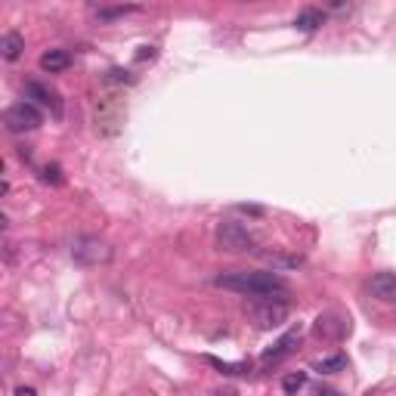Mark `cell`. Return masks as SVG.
I'll return each instance as SVG.
<instances>
[{"label": "cell", "mask_w": 396, "mask_h": 396, "mask_svg": "<svg viewBox=\"0 0 396 396\" xmlns=\"http://www.w3.org/2000/svg\"><path fill=\"white\" fill-rule=\"evenodd\" d=\"M300 334H304L300 325H298V328H291V332H285L273 347H269V350H263V362H279L282 356H288V353L294 350V344L300 341Z\"/></svg>", "instance_id": "obj_6"}, {"label": "cell", "mask_w": 396, "mask_h": 396, "mask_svg": "<svg viewBox=\"0 0 396 396\" xmlns=\"http://www.w3.org/2000/svg\"><path fill=\"white\" fill-rule=\"evenodd\" d=\"M44 183H62V168H59V164H47V168H44Z\"/></svg>", "instance_id": "obj_17"}, {"label": "cell", "mask_w": 396, "mask_h": 396, "mask_svg": "<svg viewBox=\"0 0 396 396\" xmlns=\"http://www.w3.org/2000/svg\"><path fill=\"white\" fill-rule=\"evenodd\" d=\"M72 257H75V263H81V267H96V263H109L111 260V248L105 245V241L87 235V239H78L72 245Z\"/></svg>", "instance_id": "obj_3"}, {"label": "cell", "mask_w": 396, "mask_h": 396, "mask_svg": "<svg viewBox=\"0 0 396 396\" xmlns=\"http://www.w3.org/2000/svg\"><path fill=\"white\" fill-rule=\"evenodd\" d=\"M217 245H220V251L241 254V251H251V248H254V235L248 233L241 223L223 220L220 226H217Z\"/></svg>", "instance_id": "obj_2"}, {"label": "cell", "mask_w": 396, "mask_h": 396, "mask_svg": "<svg viewBox=\"0 0 396 396\" xmlns=\"http://www.w3.org/2000/svg\"><path fill=\"white\" fill-rule=\"evenodd\" d=\"M316 396H344V393H338L334 387H319V390H316Z\"/></svg>", "instance_id": "obj_19"}, {"label": "cell", "mask_w": 396, "mask_h": 396, "mask_svg": "<svg viewBox=\"0 0 396 396\" xmlns=\"http://www.w3.org/2000/svg\"><path fill=\"white\" fill-rule=\"evenodd\" d=\"M304 387H306V371H288V375L282 378V390H285L288 396H298Z\"/></svg>", "instance_id": "obj_13"}, {"label": "cell", "mask_w": 396, "mask_h": 396, "mask_svg": "<svg viewBox=\"0 0 396 396\" xmlns=\"http://www.w3.org/2000/svg\"><path fill=\"white\" fill-rule=\"evenodd\" d=\"M68 65H72V53H68V50H47L44 56H40V68L50 72V75L65 72Z\"/></svg>", "instance_id": "obj_9"}, {"label": "cell", "mask_w": 396, "mask_h": 396, "mask_svg": "<svg viewBox=\"0 0 396 396\" xmlns=\"http://www.w3.org/2000/svg\"><path fill=\"white\" fill-rule=\"evenodd\" d=\"M217 288H226V291H239V294H251V298H267V300H282L288 298V285L279 273H269V269H235V273L217 276L214 279Z\"/></svg>", "instance_id": "obj_1"}, {"label": "cell", "mask_w": 396, "mask_h": 396, "mask_svg": "<svg viewBox=\"0 0 396 396\" xmlns=\"http://www.w3.org/2000/svg\"><path fill=\"white\" fill-rule=\"evenodd\" d=\"M313 369H316V371H344L347 369V356H344V353H338V356H332V359H319Z\"/></svg>", "instance_id": "obj_14"}, {"label": "cell", "mask_w": 396, "mask_h": 396, "mask_svg": "<svg viewBox=\"0 0 396 396\" xmlns=\"http://www.w3.org/2000/svg\"><path fill=\"white\" fill-rule=\"evenodd\" d=\"M25 96L28 99H38L40 105H47V109H53V115H62V103H59V96H56V90H50V87H44V84H38V81H28L25 84Z\"/></svg>", "instance_id": "obj_7"}, {"label": "cell", "mask_w": 396, "mask_h": 396, "mask_svg": "<svg viewBox=\"0 0 396 396\" xmlns=\"http://www.w3.org/2000/svg\"><path fill=\"white\" fill-rule=\"evenodd\" d=\"M105 81H109V84H130V81H133V75L124 72V68H111V72L105 75Z\"/></svg>", "instance_id": "obj_16"}, {"label": "cell", "mask_w": 396, "mask_h": 396, "mask_svg": "<svg viewBox=\"0 0 396 396\" xmlns=\"http://www.w3.org/2000/svg\"><path fill=\"white\" fill-rule=\"evenodd\" d=\"M3 124H7L10 133H28V130L40 127V111L34 109L31 103H16V105H10V109H7Z\"/></svg>", "instance_id": "obj_4"}, {"label": "cell", "mask_w": 396, "mask_h": 396, "mask_svg": "<svg viewBox=\"0 0 396 396\" xmlns=\"http://www.w3.org/2000/svg\"><path fill=\"white\" fill-rule=\"evenodd\" d=\"M369 291L384 304H396V273H378L369 282Z\"/></svg>", "instance_id": "obj_8"}, {"label": "cell", "mask_w": 396, "mask_h": 396, "mask_svg": "<svg viewBox=\"0 0 396 396\" xmlns=\"http://www.w3.org/2000/svg\"><path fill=\"white\" fill-rule=\"evenodd\" d=\"M124 13H137V7H115V10H99V19H115Z\"/></svg>", "instance_id": "obj_18"}, {"label": "cell", "mask_w": 396, "mask_h": 396, "mask_svg": "<svg viewBox=\"0 0 396 396\" xmlns=\"http://www.w3.org/2000/svg\"><path fill=\"white\" fill-rule=\"evenodd\" d=\"M22 50H25V40H22V34H16V31L3 34V40H0V53H3V59H7V62H16V59L22 56Z\"/></svg>", "instance_id": "obj_10"}, {"label": "cell", "mask_w": 396, "mask_h": 396, "mask_svg": "<svg viewBox=\"0 0 396 396\" xmlns=\"http://www.w3.org/2000/svg\"><path fill=\"white\" fill-rule=\"evenodd\" d=\"M263 260L267 263H273V267H300V257H282V254H263Z\"/></svg>", "instance_id": "obj_15"}, {"label": "cell", "mask_w": 396, "mask_h": 396, "mask_svg": "<svg viewBox=\"0 0 396 396\" xmlns=\"http://www.w3.org/2000/svg\"><path fill=\"white\" fill-rule=\"evenodd\" d=\"M16 396H38L34 387H16Z\"/></svg>", "instance_id": "obj_20"}, {"label": "cell", "mask_w": 396, "mask_h": 396, "mask_svg": "<svg viewBox=\"0 0 396 396\" xmlns=\"http://www.w3.org/2000/svg\"><path fill=\"white\" fill-rule=\"evenodd\" d=\"M325 22V13L322 10H304V13L298 16V19H294V25L300 28V31H316L319 25H322Z\"/></svg>", "instance_id": "obj_11"}, {"label": "cell", "mask_w": 396, "mask_h": 396, "mask_svg": "<svg viewBox=\"0 0 396 396\" xmlns=\"http://www.w3.org/2000/svg\"><path fill=\"white\" fill-rule=\"evenodd\" d=\"M204 359H208L217 371H223V375H248V371H251V362H223V359H217V356H204Z\"/></svg>", "instance_id": "obj_12"}, {"label": "cell", "mask_w": 396, "mask_h": 396, "mask_svg": "<svg viewBox=\"0 0 396 396\" xmlns=\"http://www.w3.org/2000/svg\"><path fill=\"white\" fill-rule=\"evenodd\" d=\"M248 316H251V322L257 325V328H279L282 322L288 319V304L285 300H263V304H254L251 310H248Z\"/></svg>", "instance_id": "obj_5"}]
</instances>
